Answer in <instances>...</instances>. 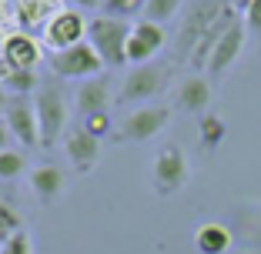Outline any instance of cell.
Listing matches in <instances>:
<instances>
[{"instance_id": "277c9868", "label": "cell", "mask_w": 261, "mask_h": 254, "mask_svg": "<svg viewBox=\"0 0 261 254\" xmlns=\"http://www.w3.org/2000/svg\"><path fill=\"white\" fill-rule=\"evenodd\" d=\"M188 157L185 151L177 144H164L158 147V154H154V167H151V181H154V194H161V197H171L177 194L181 187L188 184Z\"/></svg>"}, {"instance_id": "e0dca14e", "label": "cell", "mask_w": 261, "mask_h": 254, "mask_svg": "<svg viewBox=\"0 0 261 254\" xmlns=\"http://www.w3.org/2000/svg\"><path fill=\"white\" fill-rule=\"evenodd\" d=\"M4 57H7L10 64H17V67H23V70H34L40 64V47L34 44V37H27V34H10V37L4 40Z\"/></svg>"}, {"instance_id": "d4e9b609", "label": "cell", "mask_w": 261, "mask_h": 254, "mask_svg": "<svg viewBox=\"0 0 261 254\" xmlns=\"http://www.w3.org/2000/svg\"><path fill=\"white\" fill-rule=\"evenodd\" d=\"M84 127L94 134V137H100V134L111 131V117L108 114H94V117H84Z\"/></svg>"}, {"instance_id": "3957f363", "label": "cell", "mask_w": 261, "mask_h": 254, "mask_svg": "<svg viewBox=\"0 0 261 254\" xmlns=\"http://www.w3.org/2000/svg\"><path fill=\"white\" fill-rule=\"evenodd\" d=\"M34 110H37V127H40V147H54L67 127V100L54 77L40 80L34 94Z\"/></svg>"}, {"instance_id": "ba28073f", "label": "cell", "mask_w": 261, "mask_h": 254, "mask_svg": "<svg viewBox=\"0 0 261 254\" xmlns=\"http://www.w3.org/2000/svg\"><path fill=\"white\" fill-rule=\"evenodd\" d=\"M168 121H171L168 107H138L121 121L117 137L121 140H138L141 144V140H151L154 134H161L164 127H168Z\"/></svg>"}, {"instance_id": "4fadbf2b", "label": "cell", "mask_w": 261, "mask_h": 254, "mask_svg": "<svg viewBox=\"0 0 261 254\" xmlns=\"http://www.w3.org/2000/svg\"><path fill=\"white\" fill-rule=\"evenodd\" d=\"M74 104L84 117L94 114H108V104H111V80L108 74H97V77H87L84 84L77 87L74 94Z\"/></svg>"}, {"instance_id": "44dd1931", "label": "cell", "mask_w": 261, "mask_h": 254, "mask_svg": "<svg viewBox=\"0 0 261 254\" xmlns=\"http://www.w3.org/2000/svg\"><path fill=\"white\" fill-rule=\"evenodd\" d=\"M198 131H201V144L204 147H218L224 140V121L218 114H204Z\"/></svg>"}, {"instance_id": "5b68a950", "label": "cell", "mask_w": 261, "mask_h": 254, "mask_svg": "<svg viewBox=\"0 0 261 254\" xmlns=\"http://www.w3.org/2000/svg\"><path fill=\"white\" fill-rule=\"evenodd\" d=\"M50 70L57 77H70V80H87V77H97L104 74V61L97 57L91 44H77V47H67V50H57L50 54Z\"/></svg>"}, {"instance_id": "d6986e66", "label": "cell", "mask_w": 261, "mask_h": 254, "mask_svg": "<svg viewBox=\"0 0 261 254\" xmlns=\"http://www.w3.org/2000/svg\"><path fill=\"white\" fill-rule=\"evenodd\" d=\"M181 4H185V0H147V4H144V20L168 23L171 17L181 14Z\"/></svg>"}, {"instance_id": "7a4b0ae2", "label": "cell", "mask_w": 261, "mask_h": 254, "mask_svg": "<svg viewBox=\"0 0 261 254\" xmlns=\"http://www.w3.org/2000/svg\"><path fill=\"white\" fill-rule=\"evenodd\" d=\"M134 23L121 20V17H94L87 20V44L97 50L104 67H124L127 64V40Z\"/></svg>"}, {"instance_id": "f546056e", "label": "cell", "mask_w": 261, "mask_h": 254, "mask_svg": "<svg viewBox=\"0 0 261 254\" xmlns=\"http://www.w3.org/2000/svg\"><path fill=\"white\" fill-rule=\"evenodd\" d=\"M231 4H234V10H248L251 7V0H231Z\"/></svg>"}, {"instance_id": "2e32d148", "label": "cell", "mask_w": 261, "mask_h": 254, "mask_svg": "<svg viewBox=\"0 0 261 254\" xmlns=\"http://www.w3.org/2000/svg\"><path fill=\"white\" fill-rule=\"evenodd\" d=\"M174 104L188 114H201V110L211 104V84H207L201 74H191L177 84V94H174Z\"/></svg>"}, {"instance_id": "9a60e30c", "label": "cell", "mask_w": 261, "mask_h": 254, "mask_svg": "<svg viewBox=\"0 0 261 254\" xmlns=\"http://www.w3.org/2000/svg\"><path fill=\"white\" fill-rule=\"evenodd\" d=\"M31 191L40 204H54L64 194V171L57 164H40L31 171Z\"/></svg>"}, {"instance_id": "7c38bea8", "label": "cell", "mask_w": 261, "mask_h": 254, "mask_svg": "<svg viewBox=\"0 0 261 254\" xmlns=\"http://www.w3.org/2000/svg\"><path fill=\"white\" fill-rule=\"evenodd\" d=\"M64 151H67L77 174H87V171H94V164L100 157V137H94L87 127H74L64 137Z\"/></svg>"}, {"instance_id": "8fae6325", "label": "cell", "mask_w": 261, "mask_h": 254, "mask_svg": "<svg viewBox=\"0 0 261 254\" xmlns=\"http://www.w3.org/2000/svg\"><path fill=\"white\" fill-rule=\"evenodd\" d=\"M241 47H245V23L241 20H234L224 31V37L218 40V47L211 50V57H207V74L211 77H221V74H228L231 67H234V61H238V54H241Z\"/></svg>"}, {"instance_id": "484cf974", "label": "cell", "mask_w": 261, "mask_h": 254, "mask_svg": "<svg viewBox=\"0 0 261 254\" xmlns=\"http://www.w3.org/2000/svg\"><path fill=\"white\" fill-rule=\"evenodd\" d=\"M245 23L251 27V31L261 34V0H251V7L245 10Z\"/></svg>"}, {"instance_id": "5bb4252c", "label": "cell", "mask_w": 261, "mask_h": 254, "mask_svg": "<svg viewBox=\"0 0 261 254\" xmlns=\"http://www.w3.org/2000/svg\"><path fill=\"white\" fill-rule=\"evenodd\" d=\"M0 87H4L10 97H31V94H37V87H40L37 70H23V67L10 64L7 57L0 54Z\"/></svg>"}, {"instance_id": "52a82bcc", "label": "cell", "mask_w": 261, "mask_h": 254, "mask_svg": "<svg viewBox=\"0 0 261 254\" xmlns=\"http://www.w3.org/2000/svg\"><path fill=\"white\" fill-rule=\"evenodd\" d=\"M84 37H87V20L77 10H57V14H50V20L44 27V40L54 54L84 44Z\"/></svg>"}, {"instance_id": "603a6c76", "label": "cell", "mask_w": 261, "mask_h": 254, "mask_svg": "<svg viewBox=\"0 0 261 254\" xmlns=\"http://www.w3.org/2000/svg\"><path fill=\"white\" fill-rule=\"evenodd\" d=\"M144 4L147 0H104L100 7H104V17H127V14H134V10H144Z\"/></svg>"}, {"instance_id": "ffe728a7", "label": "cell", "mask_w": 261, "mask_h": 254, "mask_svg": "<svg viewBox=\"0 0 261 254\" xmlns=\"http://www.w3.org/2000/svg\"><path fill=\"white\" fill-rule=\"evenodd\" d=\"M17 231H23L20 214L14 211V204H7V201L0 197V244H7V241L14 238Z\"/></svg>"}, {"instance_id": "8992f818", "label": "cell", "mask_w": 261, "mask_h": 254, "mask_svg": "<svg viewBox=\"0 0 261 254\" xmlns=\"http://www.w3.org/2000/svg\"><path fill=\"white\" fill-rule=\"evenodd\" d=\"M168 67H158V64H141V67H130L127 77L121 84V104H141V100H151L154 94H161L168 87Z\"/></svg>"}, {"instance_id": "7402d4cb", "label": "cell", "mask_w": 261, "mask_h": 254, "mask_svg": "<svg viewBox=\"0 0 261 254\" xmlns=\"http://www.w3.org/2000/svg\"><path fill=\"white\" fill-rule=\"evenodd\" d=\"M23 164L27 161H23L20 151H4V154H0V181H14L23 171Z\"/></svg>"}, {"instance_id": "cb8c5ba5", "label": "cell", "mask_w": 261, "mask_h": 254, "mask_svg": "<svg viewBox=\"0 0 261 254\" xmlns=\"http://www.w3.org/2000/svg\"><path fill=\"white\" fill-rule=\"evenodd\" d=\"M0 254H34V241L27 231H17L7 244H0Z\"/></svg>"}, {"instance_id": "6da1fadb", "label": "cell", "mask_w": 261, "mask_h": 254, "mask_svg": "<svg viewBox=\"0 0 261 254\" xmlns=\"http://www.w3.org/2000/svg\"><path fill=\"white\" fill-rule=\"evenodd\" d=\"M234 4L228 0H188V7L181 10V27L174 37V61H191L204 34L215 27L221 17H228Z\"/></svg>"}, {"instance_id": "4316f807", "label": "cell", "mask_w": 261, "mask_h": 254, "mask_svg": "<svg viewBox=\"0 0 261 254\" xmlns=\"http://www.w3.org/2000/svg\"><path fill=\"white\" fill-rule=\"evenodd\" d=\"M64 4H67V10H77V14H81V10H97L104 0H64Z\"/></svg>"}, {"instance_id": "ac0fdd59", "label": "cell", "mask_w": 261, "mask_h": 254, "mask_svg": "<svg viewBox=\"0 0 261 254\" xmlns=\"http://www.w3.org/2000/svg\"><path fill=\"white\" fill-rule=\"evenodd\" d=\"M194 247L201 254H224L231 247V231L224 224H201L198 231H194Z\"/></svg>"}, {"instance_id": "f1b7e54d", "label": "cell", "mask_w": 261, "mask_h": 254, "mask_svg": "<svg viewBox=\"0 0 261 254\" xmlns=\"http://www.w3.org/2000/svg\"><path fill=\"white\" fill-rule=\"evenodd\" d=\"M7 104H10V94L0 87V114H7Z\"/></svg>"}, {"instance_id": "83f0119b", "label": "cell", "mask_w": 261, "mask_h": 254, "mask_svg": "<svg viewBox=\"0 0 261 254\" xmlns=\"http://www.w3.org/2000/svg\"><path fill=\"white\" fill-rule=\"evenodd\" d=\"M10 137H14V134H10V127H7V121H0V154H4V151H7V144H10Z\"/></svg>"}, {"instance_id": "9c48e42d", "label": "cell", "mask_w": 261, "mask_h": 254, "mask_svg": "<svg viewBox=\"0 0 261 254\" xmlns=\"http://www.w3.org/2000/svg\"><path fill=\"white\" fill-rule=\"evenodd\" d=\"M168 44V34H164L161 23H151V20H138L130 27V40H127V64L141 67L147 64L161 47Z\"/></svg>"}, {"instance_id": "30bf717a", "label": "cell", "mask_w": 261, "mask_h": 254, "mask_svg": "<svg viewBox=\"0 0 261 254\" xmlns=\"http://www.w3.org/2000/svg\"><path fill=\"white\" fill-rule=\"evenodd\" d=\"M7 127L23 147H40V127H37V110L31 97H10L7 104Z\"/></svg>"}]
</instances>
